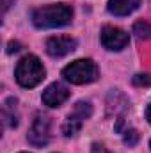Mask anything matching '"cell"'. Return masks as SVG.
Listing matches in <instances>:
<instances>
[{
    "instance_id": "1",
    "label": "cell",
    "mask_w": 151,
    "mask_h": 153,
    "mask_svg": "<svg viewBox=\"0 0 151 153\" xmlns=\"http://www.w3.org/2000/svg\"><path fill=\"white\" fill-rule=\"evenodd\" d=\"M73 9L68 4H52L43 5L32 13V23L38 29H57L71 22Z\"/></svg>"
},
{
    "instance_id": "2",
    "label": "cell",
    "mask_w": 151,
    "mask_h": 153,
    "mask_svg": "<svg viewBox=\"0 0 151 153\" xmlns=\"http://www.w3.org/2000/svg\"><path fill=\"white\" fill-rule=\"evenodd\" d=\"M44 75H46V73H44V68H43L41 61H39L36 55H25V57L18 62L16 71H14L16 82H18L21 87H27V89L36 87L38 84H41L43 78H44Z\"/></svg>"
},
{
    "instance_id": "3",
    "label": "cell",
    "mask_w": 151,
    "mask_h": 153,
    "mask_svg": "<svg viewBox=\"0 0 151 153\" xmlns=\"http://www.w3.org/2000/svg\"><path fill=\"white\" fill-rule=\"evenodd\" d=\"M62 76L68 82H71V84L82 85V84L94 82L100 76V70H98L94 61H91V59H78V61H73L71 64H68L62 70Z\"/></svg>"
},
{
    "instance_id": "4",
    "label": "cell",
    "mask_w": 151,
    "mask_h": 153,
    "mask_svg": "<svg viewBox=\"0 0 151 153\" xmlns=\"http://www.w3.org/2000/svg\"><path fill=\"white\" fill-rule=\"evenodd\" d=\"M50 132H52L50 117L39 114L38 117L34 119V123H32L30 130H29L27 139H29V143H30L32 146H46V144H48V141H50V135H52Z\"/></svg>"
},
{
    "instance_id": "5",
    "label": "cell",
    "mask_w": 151,
    "mask_h": 153,
    "mask_svg": "<svg viewBox=\"0 0 151 153\" xmlns=\"http://www.w3.org/2000/svg\"><path fill=\"white\" fill-rule=\"evenodd\" d=\"M128 34L119 29V27H112V25H107L103 27L101 30V45L107 48V50H114V52H119L123 50L126 45H128Z\"/></svg>"
},
{
    "instance_id": "6",
    "label": "cell",
    "mask_w": 151,
    "mask_h": 153,
    "mask_svg": "<svg viewBox=\"0 0 151 153\" xmlns=\"http://www.w3.org/2000/svg\"><path fill=\"white\" fill-rule=\"evenodd\" d=\"M76 48V39L70 36H53L46 41V52L52 57H64Z\"/></svg>"
},
{
    "instance_id": "7",
    "label": "cell",
    "mask_w": 151,
    "mask_h": 153,
    "mask_svg": "<svg viewBox=\"0 0 151 153\" xmlns=\"http://www.w3.org/2000/svg\"><path fill=\"white\" fill-rule=\"evenodd\" d=\"M43 103L46 105V107H61L68 98H70V89L64 85V84H59V82H55V84H52V85H48L44 91H43Z\"/></svg>"
},
{
    "instance_id": "8",
    "label": "cell",
    "mask_w": 151,
    "mask_h": 153,
    "mask_svg": "<svg viewBox=\"0 0 151 153\" xmlns=\"http://www.w3.org/2000/svg\"><path fill=\"white\" fill-rule=\"evenodd\" d=\"M142 0H109V13H112L114 16H128L132 14Z\"/></svg>"
},
{
    "instance_id": "9",
    "label": "cell",
    "mask_w": 151,
    "mask_h": 153,
    "mask_svg": "<svg viewBox=\"0 0 151 153\" xmlns=\"http://www.w3.org/2000/svg\"><path fill=\"white\" fill-rule=\"evenodd\" d=\"M84 117H80L78 114H70L68 116V119L64 121V125H62V134L66 135V137H75L76 134L80 132V128H82V125H84Z\"/></svg>"
},
{
    "instance_id": "10",
    "label": "cell",
    "mask_w": 151,
    "mask_h": 153,
    "mask_svg": "<svg viewBox=\"0 0 151 153\" xmlns=\"http://www.w3.org/2000/svg\"><path fill=\"white\" fill-rule=\"evenodd\" d=\"M14 109H16V100L9 98V100L5 102V105H4L2 116H4V123H5L7 126H11V128H14V126L18 125V116L14 112Z\"/></svg>"
},
{
    "instance_id": "11",
    "label": "cell",
    "mask_w": 151,
    "mask_h": 153,
    "mask_svg": "<svg viewBox=\"0 0 151 153\" xmlns=\"http://www.w3.org/2000/svg\"><path fill=\"white\" fill-rule=\"evenodd\" d=\"M133 34H135V38L141 39V41L151 39V25L148 22H144V20L137 22V23L133 25Z\"/></svg>"
},
{
    "instance_id": "12",
    "label": "cell",
    "mask_w": 151,
    "mask_h": 153,
    "mask_svg": "<svg viewBox=\"0 0 151 153\" xmlns=\"http://www.w3.org/2000/svg\"><path fill=\"white\" fill-rule=\"evenodd\" d=\"M73 112L78 114L80 117H84V119H87V117H91V114H93V107H91L89 102H78L75 105V111Z\"/></svg>"
},
{
    "instance_id": "13",
    "label": "cell",
    "mask_w": 151,
    "mask_h": 153,
    "mask_svg": "<svg viewBox=\"0 0 151 153\" xmlns=\"http://www.w3.org/2000/svg\"><path fill=\"white\" fill-rule=\"evenodd\" d=\"M137 141H139V132L137 130H126L124 132V144H128V146H135L137 144Z\"/></svg>"
},
{
    "instance_id": "14",
    "label": "cell",
    "mask_w": 151,
    "mask_h": 153,
    "mask_svg": "<svg viewBox=\"0 0 151 153\" xmlns=\"http://www.w3.org/2000/svg\"><path fill=\"white\" fill-rule=\"evenodd\" d=\"M132 82H133V85H142V87H148V85H151V76L146 75V73H142V75H135L133 78H132Z\"/></svg>"
},
{
    "instance_id": "15",
    "label": "cell",
    "mask_w": 151,
    "mask_h": 153,
    "mask_svg": "<svg viewBox=\"0 0 151 153\" xmlns=\"http://www.w3.org/2000/svg\"><path fill=\"white\" fill-rule=\"evenodd\" d=\"M21 45L18 43V41H11L9 45H7V53H14V52H20L21 48H20Z\"/></svg>"
},
{
    "instance_id": "16",
    "label": "cell",
    "mask_w": 151,
    "mask_h": 153,
    "mask_svg": "<svg viewBox=\"0 0 151 153\" xmlns=\"http://www.w3.org/2000/svg\"><path fill=\"white\" fill-rule=\"evenodd\" d=\"M91 153H110L103 144H93V150H91Z\"/></svg>"
},
{
    "instance_id": "17",
    "label": "cell",
    "mask_w": 151,
    "mask_h": 153,
    "mask_svg": "<svg viewBox=\"0 0 151 153\" xmlns=\"http://www.w3.org/2000/svg\"><path fill=\"white\" fill-rule=\"evenodd\" d=\"M146 117H148V121L151 123V103H150V107H148V111H146Z\"/></svg>"
},
{
    "instance_id": "18",
    "label": "cell",
    "mask_w": 151,
    "mask_h": 153,
    "mask_svg": "<svg viewBox=\"0 0 151 153\" xmlns=\"http://www.w3.org/2000/svg\"><path fill=\"white\" fill-rule=\"evenodd\" d=\"M150 148H151V143H150Z\"/></svg>"
},
{
    "instance_id": "19",
    "label": "cell",
    "mask_w": 151,
    "mask_h": 153,
    "mask_svg": "<svg viewBox=\"0 0 151 153\" xmlns=\"http://www.w3.org/2000/svg\"><path fill=\"white\" fill-rule=\"evenodd\" d=\"M23 153H25V152H23Z\"/></svg>"
}]
</instances>
